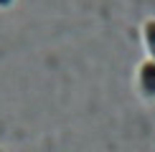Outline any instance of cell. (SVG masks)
Here are the masks:
<instances>
[{
  "mask_svg": "<svg viewBox=\"0 0 155 152\" xmlns=\"http://www.w3.org/2000/svg\"><path fill=\"white\" fill-rule=\"evenodd\" d=\"M0 152H3V150H0Z\"/></svg>",
  "mask_w": 155,
  "mask_h": 152,
  "instance_id": "cell-4",
  "label": "cell"
},
{
  "mask_svg": "<svg viewBox=\"0 0 155 152\" xmlns=\"http://www.w3.org/2000/svg\"><path fill=\"white\" fill-rule=\"evenodd\" d=\"M13 5V0H0V8H10Z\"/></svg>",
  "mask_w": 155,
  "mask_h": 152,
  "instance_id": "cell-3",
  "label": "cell"
},
{
  "mask_svg": "<svg viewBox=\"0 0 155 152\" xmlns=\"http://www.w3.org/2000/svg\"><path fill=\"white\" fill-rule=\"evenodd\" d=\"M145 46H147V53H150V61H155V21H147L145 23Z\"/></svg>",
  "mask_w": 155,
  "mask_h": 152,
  "instance_id": "cell-2",
  "label": "cell"
},
{
  "mask_svg": "<svg viewBox=\"0 0 155 152\" xmlns=\"http://www.w3.org/2000/svg\"><path fill=\"white\" fill-rule=\"evenodd\" d=\"M137 84H140V91L145 97H155V61H145L140 66Z\"/></svg>",
  "mask_w": 155,
  "mask_h": 152,
  "instance_id": "cell-1",
  "label": "cell"
}]
</instances>
